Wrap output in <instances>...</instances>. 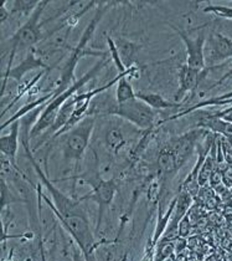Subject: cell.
<instances>
[{"label":"cell","instance_id":"18","mask_svg":"<svg viewBox=\"0 0 232 261\" xmlns=\"http://www.w3.org/2000/svg\"><path fill=\"white\" fill-rule=\"evenodd\" d=\"M24 203V200L18 194L13 192L11 187L4 179H2V211L14 204Z\"/></svg>","mask_w":232,"mask_h":261},{"label":"cell","instance_id":"4","mask_svg":"<svg viewBox=\"0 0 232 261\" xmlns=\"http://www.w3.org/2000/svg\"><path fill=\"white\" fill-rule=\"evenodd\" d=\"M50 2H39L38 8L34 10V13L31 14L29 18L26 19V21L19 28L15 33L13 34V36L8 41L3 42V49L7 46H9V61H8L7 71L11 70V64H13L14 58H15L16 53L19 50H25V49H35L36 45L39 44L42 38V22L40 21L42 13L46 9V7L49 5ZM5 71V72H7Z\"/></svg>","mask_w":232,"mask_h":261},{"label":"cell","instance_id":"21","mask_svg":"<svg viewBox=\"0 0 232 261\" xmlns=\"http://www.w3.org/2000/svg\"><path fill=\"white\" fill-rule=\"evenodd\" d=\"M69 261H87L83 251L81 250L80 246H78L72 239H71V244H70Z\"/></svg>","mask_w":232,"mask_h":261},{"label":"cell","instance_id":"13","mask_svg":"<svg viewBox=\"0 0 232 261\" xmlns=\"http://www.w3.org/2000/svg\"><path fill=\"white\" fill-rule=\"evenodd\" d=\"M21 133V121H16L10 124L9 132H2L0 136V151L2 155L7 157L14 163H16V157L19 152V140Z\"/></svg>","mask_w":232,"mask_h":261},{"label":"cell","instance_id":"5","mask_svg":"<svg viewBox=\"0 0 232 261\" xmlns=\"http://www.w3.org/2000/svg\"><path fill=\"white\" fill-rule=\"evenodd\" d=\"M106 116L121 118L141 132H152L153 128L157 126L155 110H153L152 107H149L148 105L138 98L124 102V103L114 102V103L109 105L102 111L98 117H106Z\"/></svg>","mask_w":232,"mask_h":261},{"label":"cell","instance_id":"20","mask_svg":"<svg viewBox=\"0 0 232 261\" xmlns=\"http://www.w3.org/2000/svg\"><path fill=\"white\" fill-rule=\"evenodd\" d=\"M204 13H210L219 18L232 20V8L225 7V5H208L204 8Z\"/></svg>","mask_w":232,"mask_h":261},{"label":"cell","instance_id":"22","mask_svg":"<svg viewBox=\"0 0 232 261\" xmlns=\"http://www.w3.org/2000/svg\"><path fill=\"white\" fill-rule=\"evenodd\" d=\"M191 232V220L189 214H186L183 218V220L179 224V238H188Z\"/></svg>","mask_w":232,"mask_h":261},{"label":"cell","instance_id":"14","mask_svg":"<svg viewBox=\"0 0 232 261\" xmlns=\"http://www.w3.org/2000/svg\"><path fill=\"white\" fill-rule=\"evenodd\" d=\"M135 96L138 100L143 101L144 103L148 105L155 111H164V110H170V109H179L184 103L175 101H169L164 98L160 93L151 92V91H135Z\"/></svg>","mask_w":232,"mask_h":261},{"label":"cell","instance_id":"25","mask_svg":"<svg viewBox=\"0 0 232 261\" xmlns=\"http://www.w3.org/2000/svg\"><path fill=\"white\" fill-rule=\"evenodd\" d=\"M174 245H175V252H182L184 249L186 248L188 243H186L185 238H178V239L174 241Z\"/></svg>","mask_w":232,"mask_h":261},{"label":"cell","instance_id":"17","mask_svg":"<svg viewBox=\"0 0 232 261\" xmlns=\"http://www.w3.org/2000/svg\"><path fill=\"white\" fill-rule=\"evenodd\" d=\"M175 252L174 241L159 240L153 252V261H166Z\"/></svg>","mask_w":232,"mask_h":261},{"label":"cell","instance_id":"10","mask_svg":"<svg viewBox=\"0 0 232 261\" xmlns=\"http://www.w3.org/2000/svg\"><path fill=\"white\" fill-rule=\"evenodd\" d=\"M123 120L115 117V121L107 122L102 127V146L111 157H120L124 147L133 138H128Z\"/></svg>","mask_w":232,"mask_h":261},{"label":"cell","instance_id":"6","mask_svg":"<svg viewBox=\"0 0 232 261\" xmlns=\"http://www.w3.org/2000/svg\"><path fill=\"white\" fill-rule=\"evenodd\" d=\"M91 187V192L87 193L83 197H78L82 201H92L98 208V219L96 225V231L100 230L102 220H103L106 211L109 208L112 201L114 200L115 194L118 192V184L114 179H106L100 173L93 172L89 174L84 179Z\"/></svg>","mask_w":232,"mask_h":261},{"label":"cell","instance_id":"3","mask_svg":"<svg viewBox=\"0 0 232 261\" xmlns=\"http://www.w3.org/2000/svg\"><path fill=\"white\" fill-rule=\"evenodd\" d=\"M108 64V59L103 58L101 61H98L95 66L92 67L86 75H83L80 80H76L75 84L67 89L65 92H62L61 95L55 96L53 95L52 100L49 101V103L46 105L44 110H42L41 115L39 116L38 121L35 122V124L33 126V128L30 130V141L35 140V138L41 137V136L46 135L47 132L51 129V127L53 126L55 123L56 117H57L59 112H60L61 107L64 106V103L67 100H70L72 96H75L76 93H78L81 91L82 87L90 82V80H92L97 73H100V71L103 69L106 65Z\"/></svg>","mask_w":232,"mask_h":261},{"label":"cell","instance_id":"8","mask_svg":"<svg viewBox=\"0 0 232 261\" xmlns=\"http://www.w3.org/2000/svg\"><path fill=\"white\" fill-rule=\"evenodd\" d=\"M208 129L196 127L194 129L186 130V132L177 136V137H172L171 140L166 142L172 155H174L178 168L182 169L185 166V163L191 157L192 153L197 151L199 144L201 143V141L208 135Z\"/></svg>","mask_w":232,"mask_h":261},{"label":"cell","instance_id":"7","mask_svg":"<svg viewBox=\"0 0 232 261\" xmlns=\"http://www.w3.org/2000/svg\"><path fill=\"white\" fill-rule=\"evenodd\" d=\"M204 59L209 72L225 66L226 61L232 59V39L216 30L206 34Z\"/></svg>","mask_w":232,"mask_h":261},{"label":"cell","instance_id":"15","mask_svg":"<svg viewBox=\"0 0 232 261\" xmlns=\"http://www.w3.org/2000/svg\"><path fill=\"white\" fill-rule=\"evenodd\" d=\"M115 44H117L118 51H120L121 59L122 61H123L124 66H126L127 69H132V67L134 66L137 55L139 54L140 45L127 40V39L124 38L118 39V40L115 41Z\"/></svg>","mask_w":232,"mask_h":261},{"label":"cell","instance_id":"16","mask_svg":"<svg viewBox=\"0 0 232 261\" xmlns=\"http://www.w3.org/2000/svg\"><path fill=\"white\" fill-rule=\"evenodd\" d=\"M129 76H121L120 81L117 82V89H115V102L117 103H124L131 100L137 98L135 91L133 89Z\"/></svg>","mask_w":232,"mask_h":261},{"label":"cell","instance_id":"23","mask_svg":"<svg viewBox=\"0 0 232 261\" xmlns=\"http://www.w3.org/2000/svg\"><path fill=\"white\" fill-rule=\"evenodd\" d=\"M231 80H232V62H231L230 67H228V70L226 71V72L223 73V75L221 76V77H220L219 80H217L216 82H215V84H212L210 87H208V90H206V91H211L212 89H215V87L220 86V85L225 84V82L231 81Z\"/></svg>","mask_w":232,"mask_h":261},{"label":"cell","instance_id":"24","mask_svg":"<svg viewBox=\"0 0 232 261\" xmlns=\"http://www.w3.org/2000/svg\"><path fill=\"white\" fill-rule=\"evenodd\" d=\"M10 15L11 13L10 10H8L7 2H3L2 4H0V24H4V22L10 18Z\"/></svg>","mask_w":232,"mask_h":261},{"label":"cell","instance_id":"11","mask_svg":"<svg viewBox=\"0 0 232 261\" xmlns=\"http://www.w3.org/2000/svg\"><path fill=\"white\" fill-rule=\"evenodd\" d=\"M208 73V69L199 71L191 69L188 65L184 64L179 71V89L175 93L174 101L185 103L188 100H191L192 96H195V93H196L197 87L205 80Z\"/></svg>","mask_w":232,"mask_h":261},{"label":"cell","instance_id":"19","mask_svg":"<svg viewBox=\"0 0 232 261\" xmlns=\"http://www.w3.org/2000/svg\"><path fill=\"white\" fill-rule=\"evenodd\" d=\"M13 3V9L10 10L11 14H21V15L29 16L34 13V10L38 8L39 2H35V0H31V2H25V0H16V2Z\"/></svg>","mask_w":232,"mask_h":261},{"label":"cell","instance_id":"2","mask_svg":"<svg viewBox=\"0 0 232 261\" xmlns=\"http://www.w3.org/2000/svg\"><path fill=\"white\" fill-rule=\"evenodd\" d=\"M111 5L112 4H109V3H103V4L98 5V9L96 11L95 16H93L92 20L90 21V24L87 25V28L84 29L78 44L76 45V47H73V49L71 50L69 60L65 62L64 67H62L60 76H59V80L56 82L55 89L52 90L55 96L61 95L62 92H65V91L70 89V87L75 84V70L82 58H84V56L87 55L98 56V58H107V55H109V53H106V51H101V53L100 51H90L87 49V44H89L90 40L93 38L95 31L97 29L102 18H103L104 13L111 8Z\"/></svg>","mask_w":232,"mask_h":261},{"label":"cell","instance_id":"1","mask_svg":"<svg viewBox=\"0 0 232 261\" xmlns=\"http://www.w3.org/2000/svg\"><path fill=\"white\" fill-rule=\"evenodd\" d=\"M97 120V116H87L86 118L78 122L75 127L61 135L60 137H57L60 138L59 146H60L64 162L72 166V172L75 174V177L72 178L73 180H77L82 161H83L84 155L91 146Z\"/></svg>","mask_w":232,"mask_h":261},{"label":"cell","instance_id":"9","mask_svg":"<svg viewBox=\"0 0 232 261\" xmlns=\"http://www.w3.org/2000/svg\"><path fill=\"white\" fill-rule=\"evenodd\" d=\"M172 30L178 34L182 39L183 44L185 45L186 50V65L191 69L204 71L206 69L205 59H204V47H205L206 40V31L200 29V34H197L195 38H192L188 31H184L179 28L170 25Z\"/></svg>","mask_w":232,"mask_h":261},{"label":"cell","instance_id":"12","mask_svg":"<svg viewBox=\"0 0 232 261\" xmlns=\"http://www.w3.org/2000/svg\"><path fill=\"white\" fill-rule=\"evenodd\" d=\"M38 69L51 71L52 70V67H50V65H47L46 62L44 61V59L39 55L36 49H31L20 64L16 65L15 67H11L10 71L4 72V80H3V87H2L3 95L5 93V87H7L8 80H10L11 79V80H15L21 84L22 79H24V76L26 75L27 72H30V71H34V70H38Z\"/></svg>","mask_w":232,"mask_h":261},{"label":"cell","instance_id":"26","mask_svg":"<svg viewBox=\"0 0 232 261\" xmlns=\"http://www.w3.org/2000/svg\"><path fill=\"white\" fill-rule=\"evenodd\" d=\"M82 15H83V14H81V15H76V16H75V18H73V19H75V20H77V19H78V16H80V18H81V16H82ZM75 20H73V21H75ZM71 21H72V19H71V18H70V20H69V24H67V27H70Z\"/></svg>","mask_w":232,"mask_h":261}]
</instances>
